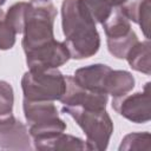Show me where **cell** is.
I'll return each instance as SVG.
<instances>
[{"mask_svg": "<svg viewBox=\"0 0 151 151\" xmlns=\"http://www.w3.org/2000/svg\"><path fill=\"white\" fill-rule=\"evenodd\" d=\"M61 26L65 45L73 59L93 57L100 47V35L96 21L79 0H64L61 4Z\"/></svg>", "mask_w": 151, "mask_h": 151, "instance_id": "1", "label": "cell"}, {"mask_svg": "<svg viewBox=\"0 0 151 151\" xmlns=\"http://www.w3.org/2000/svg\"><path fill=\"white\" fill-rule=\"evenodd\" d=\"M55 18L57 8L50 0H31L28 2L21 41L25 53L54 40Z\"/></svg>", "mask_w": 151, "mask_h": 151, "instance_id": "2", "label": "cell"}, {"mask_svg": "<svg viewBox=\"0 0 151 151\" xmlns=\"http://www.w3.org/2000/svg\"><path fill=\"white\" fill-rule=\"evenodd\" d=\"M61 112L72 117L86 136L87 150L104 151L113 132V123L106 110H90L81 106L64 105Z\"/></svg>", "mask_w": 151, "mask_h": 151, "instance_id": "3", "label": "cell"}, {"mask_svg": "<svg viewBox=\"0 0 151 151\" xmlns=\"http://www.w3.org/2000/svg\"><path fill=\"white\" fill-rule=\"evenodd\" d=\"M22 110L33 142L52 137L66 130V123L59 117L53 101L24 98Z\"/></svg>", "mask_w": 151, "mask_h": 151, "instance_id": "4", "label": "cell"}, {"mask_svg": "<svg viewBox=\"0 0 151 151\" xmlns=\"http://www.w3.org/2000/svg\"><path fill=\"white\" fill-rule=\"evenodd\" d=\"M21 88L28 100H60L66 91V77L58 68L28 70L21 78Z\"/></svg>", "mask_w": 151, "mask_h": 151, "instance_id": "5", "label": "cell"}, {"mask_svg": "<svg viewBox=\"0 0 151 151\" xmlns=\"http://www.w3.org/2000/svg\"><path fill=\"white\" fill-rule=\"evenodd\" d=\"M101 26L106 34L107 50L117 59H125L130 50L139 41L136 32L131 28L130 20L118 7L113 8Z\"/></svg>", "mask_w": 151, "mask_h": 151, "instance_id": "6", "label": "cell"}, {"mask_svg": "<svg viewBox=\"0 0 151 151\" xmlns=\"http://www.w3.org/2000/svg\"><path fill=\"white\" fill-rule=\"evenodd\" d=\"M150 94V83H146L142 92L114 97L112 99V107L125 119L136 124H145L151 119Z\"/></svg>", "mask_w": 151, "mask_h": 151, "instance_id": "7", "label": "cell"}, {"mask_svg": "<svg viewBox=\"0 0 151 151\" xmlns=\"http://www.w3.org/2000/svg\"><path fill=\"white\" fill-rule=\"evenodd\" d=\"M26 54V64L28 70L34 68H58L66 64L70 59V52L64 41L52 40L38 46Z\"/></svg>", "mask_w": 151, "mask_h": 151, "instance_id": "8", "label": "cell"}, {"mask_svg": "<svg viewBox=\"0 0 151 151\" xmlns=\"http://www.w3.org/2000/svg\"><path fill=\"white\" fill-rule=\"evenodd\" d=\"M31 134L24 123L13 114L0 117V149L32 150Z\"/></svg>", "mask_w": 151, "mask_h": 151, "instance_id": "9", "label": "cell"}, {"mask_svg": "<svg viewBox=\"0 0 151 151\" xmlns=\"http://www.w3.org/2000/svg\"><path fill=\"white\" fill-rule=\"evenodd\" d=\"M109 96L86 90L78 85L72 76H66V91L60 101L68 106H81L90 110H106Z\"/></svg>", "mask_w": 151, "mask_h": 151, "instance_id": "10", "label": "cell"}, {"mask_svg": "<svg viewBox=\"0 0 151 151\" xmlns=\"http://www.w3.org/2000/svg\"><path fill=\"white\" fill-rule=\"evenodd\" d=\"M111 70L112 68L105 64H93L76 70L72 77L74 81L81 87L93 92L106 94V79Z\"/></svg>", "mask_w": 151, "mask_h": 151, "instance_id": "11", "label": "cell"}, {"mask_svg": "<svg viewBox=\"0 0 151 151\" xmlns=\"http://www.w3.org/2000/svg\"><path fill=\"white\" fill-rule=\"evenodd\" d=\"M119 11L132 22L139 25L145 38L150 37V0H126Z\"/></svg>", "mask_w": 151, "mask_h": 151, "instance_id": "12", "label": "cell"}, {"mask_svg": "<svg viewBox=\"0 0 151 151\" xmlns=\"http://www.w3.org/2000/svg\"><path fill=\"white\" fill-rule=\"evenodd\" d=\"M34 149L41 151H57V150H87L86 142L79 137L66 134L64 132L57 133L52 137L33 142Z\"/></svg>", "mask_w": 151, "mask_h": 151, "instance_id": "13", "label": "cell"}, {"mask_svg": "<svg viewBox=\"0 0 151 151\" xmlns=\"http://www.w3.org/2000/svg\"><path fill=\"white\" fill-rule=\"evenodd\" d=\"M136 84L134 77L124 70H111L106 79V94L120 97L133 90Z\"/></svg>", "mask_w": 151, "mask_h": 151, "instance_id": "14", "label": "cell"}, {"mask_svg": "<svg viewBox=\"0 0 151 151\" xmlns=\"http://www.w3.org/2000/svg\"><path fill=\"white\" fill-rule=\"evenodd\" d=\"M150 41L146 39L145 41H138L127 53L126 60L130 67L137 72H142L146 76L151 74V51H150Z\"/></svg>", "mask_w": 151, "mask_h": 151, "instance_id": "15", "label": "cell"}, {"mask_svg": "<svg viewBox=\"0 0 151 151\" xmlns=\"http://www.w3.org/2000/svg\"><path fill=\"white\" fill-rule=\"evenodd\" d=\"M96 24H103L112 13V5L107 0H79Z\"/></svg>", "mask_w": 151, "mask_h": 151, "instance_id": "16", "label": "cell"}, {"mask_svg": "<svg viewBox=\"0 0 151 151\" xmlns=\"http://www.w3.org/2000/svg\"><path fill=\"white\" fill-rule=\"evenodd\" d=\"M151 150V136L149 132H132L126 134L119 145V151Z\"/></svg>", "mask_w": 151, "mask_h": 151, "instance_id": "17", "label": "cell"}, {"mask_svg": "<svg viewBox=\"0 0 151 151\" xmlns=\"http://www.w3.org/2000/svg\"><path fill=\"white\" fill-rule=\"evenodd\" d=\"M28 2L20 1L13 4L6 13V20L12 27V29L15 32V34H21L24 31V25H25V14L27 9Z\"/></svg>", "mask_w": 151, "mask_h": 151, "instance_id": "18", "label": "cell"}, {"mask_svg": "<svg viewBox=\"0 0 151 151\" xmlns=\"http://www.w3.org/2000/svg\"><path fill=\"white\" fill-rule=\"evenodd\" d=\"M14 92L9 83L0 80V117L13 114Z\"/></svg>", "mask_w": 151, "mask_h": 151, "instance_id": "19", "label": "cell"}, {"mask_svg": "<svg viewBox=\"0 0 151 151\" xmlns=\"http://www.w3.org/2000/svg\"><path fill=\"white\" fill-rule=\"evenodd\" d=\"M15 32L6 20V13L0 8V50H11L15 44Z\"/></svg>", "mask_w": 151, "mask_h": 151, "instance_id": "20", "label": "cell"}, {"mask_svg": "<svg viewBox=\"0 0 151 151\" xmlns=\"http://www.w3.org/2000/svg\"><path fill=\"white\" fill-rule=\"evenodd\" d=\"M107 1H109V2L112 5V7H114V8H116V7L122 6V5H123V4H124L126 0H107Z\"/></svg>", "mask_w": 151, "mask_h": 151, "instance_id": "21", "label": "cell"}, {"mask_svg": "<svg viewBox=\"0 0 151 151\" xmlns=\"http://www.w3.org/2000/svg\"><path fill=\"white\" fill-rule=\"evenodd\" d=\"M5 2H6V0H0V6H2Z\"/></svg>", "mask_w": 151, "mask_h": 151, "instance_id": "22", "label": "cell"}]
</instances>
